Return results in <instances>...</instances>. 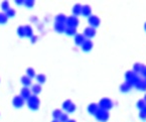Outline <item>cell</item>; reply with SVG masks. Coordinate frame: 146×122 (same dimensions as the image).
Listing matches in <instances>:
<instances>
[{"label":"cell","instance_id":"cell-1","mask_svg":"<svg viewBox=\"0 0 146 122\" xmlns=\"http://www.w3.org/2000/svg\"><path fill=\"white\" fill-rule=\"evenodd\" d=\"M27 106L31 110H37L39 107V99L36 95H31L27 99Z\"/></svg>","mask_w":146,"mask_h":122},{"label":"cell","instance_id":"cell-2","mask_svg":"<svg viewBox=\"0 0 146 122\" xmlns=\"http://www.w3.org/2000/svg\"><path fill=\"white\" fill-rule=\"evenodd\" d=\"M12 104L15 108H21L24 105V99L21 96H15L12 99Z\"/></svg>","mask_w":146,"mask_h":122},{"label":"cell","instance_id":"cell-3","mask_svg":"<svg viewBox=\"0 0 146 122\" xmlns=\"http://www.w3.org/2000/svg\"><path fill=\"white\" fill-rule=\"evenodd\" d=\"M20 96H21L24 100H27V99L31 96V91H30V89H28L27 87H23V88L20 90Z\"/></svg>","mask_w":146,"mask_h":122},{"label":"cell","instance_id":"cell-4","mask_svg":"<svg viewBox=\"0 0 146 122\" xmlns=\"http://www.w3.org/2000/svg\"><path fill=\"white\" fill-rule=\"evenodd\" d=\"M20 81H21L22 85H23L24 87H28V86L31 85V79H30L29 77H27V76H23V77H21Z\"/></svg>","mask_w":146,"mask_h":122},{"label":"cell","instance_id":"cell-5","mask_svg":"<svg viewBox=\"0 0 146 122\" xmlns=\"http://www.w3.org/2000/svg\"><path fill=\"white\" fill-rule=\"evenodd\" d=\"M24 32H25V37L31 39L33 37V32H32V28L29 25H24Z\"/></svg>","mask_w":146,"mask_h":122},{"label":"cell","instance_id":"cell-6","mask_svg":"<svg viewBox=\"0 0 146 122\" xmlns=\"http://www.w3.org/2000/svg\"><path fill=\"white\" fill-rule=\"evenodd\" d=\"M40 91H41V86L39 85V84H35V85H33L31 87V92L35 95L40 93Z\"/></svg>","mask_w":146,"mask_h":122},{"label":"cell","instance_id":"cell-7","mask_svg":"<svg viewBox=\"0 0 146 122\" xmlns=\"http://www.w3.org/2000/svg\"><path fill=\"white\" fill-rule=\"evenodd\" d=\"M8 21V17L5 12H0V24H5Z\"/></svg>","mask_w":146,"mask_h":122},{"label":"cell","instance_id":"cell-8","mask_svg":"<svg viewBox=\"0 0 146 122\" xmlns=\"http://www.w3.org/2000/svg\"><path fill=\"white\" fill-rule=\"evenodd\" d=\"M83 49L86 51H89L91 49V47H92V43H91L90 41H84V43H83Z\"/></svg>","mask_w":146,"mask_h":122},{"label":"cell","instance_id":"cell-9","mask_svg":"<svg viewBox=\"0 0 146 122\" xmlns=\"http://www.w3.org/2000/svg\"><path fill=\"white\" fill-rule=\"evenodd\" d=\"M89 21H90V23L92 24L93 26H97L99 24V19H98V17H96V16H91Z\"/></svg>","mask_w":146,"mask_h":122},{"label":"cell","instance_id":"cell-10","mask_svg":"<svg viewBox=\"0 0 146 122\" xmlns=\"http://www.w3.org/2000/svg\"><path fill=\"white\" fill-rule=\"evenodd\" d=\"M26 76L31 79V78H33L35 76V71L32 68H28L27 70H26Z\"/></svg>","mask_w":146,"mask_h":122},{"label":"cell","instance_id":"cell-11","mask_svg":"<svg viewBox=\"0 0 146 122\" xmlns=\"http://www.w3.org/2000/svg\"><path fill=\"white\" fill-rule=\"evenodd\" d=\"M84 41H85V39L82 34H78L77 37H76V43L81 45V43H84Z\"/></svg>","mask_w":146,"mask_h":122},{"label":"cell","instance_id":"cell-12","mask_svg":"<svg viewBox=\"0 0 146 122\" xmlns=\"http://www.w3.org/2000/svg\"><path fill=\"white\" fill-rule=\"evenodd\" d=\"M95 33V30L93 29L92 27H89V28H86V30H85V34H86L87 37H93Z\"/></svg>","mask_w":146,"mask_h":122},{"label":"cell","instance_id":"cell-13","mask_svg":"<svg viewBox=\"0 0 146 122\" xmlns=\"http://www.w3.org/2000/svg\"><path fill=\"white\" fill-rule=\"evenodd\" d=\"M36 80H37V82H38L39 84H43L46 79H45V76L43 75V74H39V75L36 76Z\"/></svg>","mask_w":146,"mask_h":122},{"label":"cell","instance_id":"cell-14","mask_svg":"<svg viewBox=\"0 0 146 122\" xmlns=\"http://www.w3.org/2000/svg\"><path fill=\"white\" fill-rule=\"evenodd\" d=\"M1 8H2V10H4L5 12H6V11L8 10L9 8H10L8 1H3V2L1 3Z\"/></svg>","mask_w":146,"mask_h":122},{"label":"cell","instance_id":"cell-15","mask_svg":"<svg viewBox=\"0 0 146 122\" xmlns=\"http://www.w3.org/2000/svg\"><path fill=\"white\" fill-rule=\"evenodd\" d=\"M17 34L19 35V37H25V32H24V26H19V27L17 28Z\"/></svg>","mask_w":146,"mask_h":122},{"label":"cell","instance_id":"cell-16","mask_svg":"<svg viewBox=\"0 0 146 122\" xmlns=\"http://www.w3.org/2000/svg\"><path fill=\"white\" fill-rule=\"evenodd\" d=\"M27 8H30V7H32L33 5H35V1L33 0H24V4Z\"/></svg>","mask_w":146,"mask_h":122},{"label":"cell","instance_id":"cell-17","mask_svg":"<svg viewBox=\"0 0 146 122\" xmlns=\"http://www.w3.org/2000/svg\"><path fill=\"white\" fill-rule=\"evenodd\" d=\"M5 14L7 15V17H8V18H10V17H13L15 15V10H14V9H12V8H9L8 10L5 12Z\"/></svg>","mask_w":146,"mask_h":122},{"label":"cell","instance_id":"cell-18","mask_svg":"<svg viewBox=\"0 0 146 122\" xmlns=\"http://www.w3.org/2000/svg\"><path fill=\"white\" fill-rule=\"evenodd\" d=\"M82 13L84 15H89L91 13V10H90V7L89 6H84V7H82Z\"/></svg>","mask_w":146,"mask_h":122},{"label":"cell","instance_id":"cell-19","mask_svg":"<svg viewBox=\"0 0 146 122\" xmlns=\"http://www.w3.org/2000/svg\"><path fill=\"white\" fill-rule=\"evenodd\" d=\"M81 12H82V7L80 6V5H76L74 7V13L75 14H80Z\"/></svg>","mask_w":146,"mask_h":122},{"label":"cell","instance_id":"cell-20","mask_svg":"<svg viewBox=\"0 0 146 122\" xmlns=\"http://www.w3.org/2000/svg\"><path fill=\"white\" fill-rule=\"evenodd\" d=\"M66 32H67L68 34H73L76 32V29L75 27H71V26H68L67 29H66Z\"/></svg>","mask_w":146,"mask_h":122},{"label":"cell","instance_id":"cell-21","mask_svg":"<svg viewBox=\"0 0 146 122\" xmlns=\"http://www.w3.org/2000/svg\"><path fill=\"white\" fill-rule=\"evenodd\" d=\"M56 29L58 30V31H60V32H62V31H64V24L62 23H56Z\"/></svg>","mask_w":146,"mask_h":122},{"label":"cell","instance_id":"cell-22","mask_svg":"<svg viewBox=\"0 0 146 122\" xmlns=\"http://www.w3.org/2000/svg\"><path fill=\"white\" fill-rule=\"evenodd\" d=\"M71 105H72V102H71V101H66V102L64 103V109L68 110Z\"/></svg>","mask_w":146,"mask_h":122},{"label":"cell","instance_id":"cell-23","mask_svg":"<svg viewBox=\"0 0 146 122\" xmlns=\"http://www.w3.org/2000/svg\"><path fill=\"white\" fill-rule=\"evenodd\" d=\"M60 116H62V113H60V110H56V111L54 112V118H60Z\"/></svg>","mask_w":146,"mask_h":122},{"label":"cell","instance_id":"cell-24","mask_svg":"<svg viewBox=\"0 0 146 122\" xmlns=\"http://www.w3.org/2000/svg\"><path fill=\"white\" fill-rule=\"evenodd\" d=\"M60 119L62 122H67L68 121V116L66 115V114H62V116H60Z\"/></svg>","mask_w":146,"mask_h":122},{"label":"cell","instance_id":"cell-25","mask_svg":"<svg viewBox=\"0 0 146 122\" xmlns=\"http://www.w3.org/2000/svg\"><path fill=\"white\" fill-rule=\"evenodd\" d=\"M74 110H75V105H73V104H72V105L70 106V108H69V109H68V111H70V112H73Z\"/></svg>","mask_w":146,"mask_h":122},{"label":"cell","instance_id":"cell-26","mask_svg":"<svg viewBox=\"0 0 146 122\" xmlns=\"http://www.w3.org/2000/svg\"><path fill=\"white\" fill-rule=\"evenodd\" d=\"M15 2H16V4H18V5H20V4H24V0H16Z\"/></svg>","mask_w":146,"mask_h":122},{"label":"cell","instance_id":"cell-27","mask_svg":"<svg viewBox=\"0 0 146 122\" xmlns=\"http://www.w3.org/2000/svg\"><path fill=\"white\" fill-rule=\"evenodd\" d=\"M31 41H32V43H35V41H36V37H31Z\"/></svg>","mask_w":146,"mask_h":122},{"label":"cell","instance_id":"cell-28","mask_svg":"<svg viewBox=\"0 0 146 122\" xmlns=\"http://www.w3.org/2000/svg\"><path fill=\"white\" fill-rule=\"evenodd\" d=\"M69 122H75V121H74V120H71V121H69Z\"/></svg>","mask_w":146,"mask_h":122},{"label":"cell","instance_id":"cell-29","mask_svg":"<svg viewBox=\"0 0 146 122\" xmlns=\"http://www.w3.org/2000/svg\"><path fill=\"white\" fill-rule=\"evenodd\" d=\"M52 122H58V121H52Z\"/></svg>","mask_w":146,"mask_h":122}]
</instances>
